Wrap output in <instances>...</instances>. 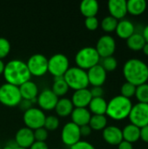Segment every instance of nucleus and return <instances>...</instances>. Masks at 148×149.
Here are the masks:
<instances>
[{
    "mask_svg": "<svg viewBox=\"0 0 148 149\" xmlns=\"http://www.w3.org/2000/svg\"><path fill=\"white\" fill-rule=\"evenodd\" d=\"M3 76L6 83L18 87L31 78L26 62L20 59H12L5 64Z\"/></svg>",
    "mask_w": 148,
    "mask_h": 149,
    "instance_id": "1",
    "label": "nucleus"
},
{
    "mask_svg": "<svg viewBox=\"0 0 148 149\" xmlns=\"http://www.w3.org/2000/svg\"><path fill=\"white\" fill-rule=\"evenodd\" d=\"M123 75L126 82L135 86L146 84L148 80V65L138 58L128 59L123 66Z\"/></svg>",
    "mask_w": 148,
    "mask_h": 149,
    "instance_id": "2",
    "label": "nucleus"
},
{
    "mask_svg": "<svg viewBox=\"0 0 148 149\" xmlns=\"http://www.w3.org/2000/svg\"><path fill=\"white\" fill-rule=\"evenodd\" d=\"M132 107L133 104L130 99L118 95L107 102L106 114L114 120H122L128 118Z\"/></svg>",
    "mask_w": 148,
    "mask_h": 149,
    "instance_id": "3",
    "label": "nucleus"
},
{
    "mask_svg": "<svg viewBox=\"0 0 148 149\" xmlns=\"http://www.w3.org/2000/svg\"><path fill=\"white\" fill-rule=\"evenodd\" d=\"M100 58H101L99 57L95 47L86 46V47L81 48L76 53L75 64L77 67H79L86 71L99 65Z\"/></svg>",
    "mask_w": 148,
    "mask_h": 149,
    "instance_id": "4",
    "label": "nucleus"
},
{
    "mask_svg": "<svg viewBox=\"0 0 148 149\" xmlns=\"http://www.w3.org/2000/svg\"><path fill=\"white\" fill-rule=\"evenodd\" d=\"M64 79L69 88L74 91L87 88L89 86L86 71L77 66L70 67L65 73Z\"/></svg>",
    "mask_w": 148,
    "mask_h": 149,
    "instance_id": "5",
    "label": "nucleus"
},
{
    "mask_svg": "<svg viewBox=\"0 0 148 149\" xmlns=\"http://www.w3.org/2000/svg\"><path fill=\"white\" fill-rule=\"evenodd\" d=\"M22 100L19 87L4 83L0 86V103L8 107H17Z\"/></svg>",
    "mask_w": 148,
    "mask_h": 149,
    "instance_id": "6",
    "label": "nucleus"
},
{
    "mask_svg": "<svg viewBox=\"0 0 148 149\" xmlns=\"http://www.w3.org/2000/svg\"><path fill=\"white\" fill-rule=\"evenodd\" d=\"M69 68V59L63 53H56L48 58V72H50L54 78L64 77Z\"/></svg>",
    "mask_w": 148,
    "mask_h": 149,
    "instance_id": "7",
    "label": "nucleus"
},
{
    "mask_svg": "<svg viewBox=\"0 0 148 149\" xmlns=\"http://www.w3.org/2000/svg\"><path fill=\"white\" fill-rule=\"evenodd\" d=\"M45 113L38 107H31L24 112L23 120L26 127L36 130L40 127H44L45 120Z\"/></svg>",
    "mask_w": 148,
    "mask_h": 149,
    "instance_id": "8",
    "label": "nucleus"
},
{
    "mask_svg": "<svg viewBox=\"0 0 148 149\" xmlns=\"http://www.w3.org/2000/svg\"><path fill=\"white\" fill-rule=\"evenodd\" d=\"M31 76L42 77L48 72V58L40 53L31 55L26 62Z\"/></svg>",
    "mask_w": 148,
    "mask_h": 149,
    "instance_id": "9",
    "label": "nucleus"
},
{
    "mask_svg": "<svg viewBox=\"0 0 148 149\" xmlns=\"http://www.w3.org/2000/svg\"><path fill=\"white\" fill-rule=\"evenodd\" d=\"M131 124L142 128L148 125V104L138 102L133 105L128 116Z\"/></svg>",
    "mask_w": 148,
    "mask_h": 149,
    "instance_id": "10",
    "label": "nucleus"
},
{
    "mask_svg": "<svg viewBox=\"0 0 148 149\" xmlns=\"http://www.w3.org/2000/svg\"><path fill=\"white\" fill-rule=\"evenodd\" d=\"M61 141L67 147H72L81 141V134L79 127L70 121L67 122L61 131Z\"/></svg>",
    "mask_w": 148,
    "mask_h": 149,
    "instance_id": "11",
    "label": "nucleus"
},
{
    "mask_svg": "<svg viewBox=\"0 0 148 149\" xmlns=\"http://www.w3.org/2000/svg\"><path fill=\"white\" fill-rule=\"evenodd\" d=\"M95 49L102 58L113 56L116 50L115 39L110 35H104L99 38Z\"/></svg>",
    "mask_w": 148,
    "mask_h": 149,
    "instance_id": "12",
    "label": "nucleus"
},
{
    "mask_svg": "<svg viewBox=\"0 0 148 149\" xmlns=\"http://www.w3.org/2000/svg\"><path fill=\"white\" fill-rule=\"evenodd\" d=\"M58 97H57L51 89H44L38 93L37 97V103L42 111H51L55 109L58 103Z\"/></svg>",
    "mask_w": 148,
    "mask_h": 149,
    "instance_id": "13",
    "label": "nucleus"
},
{
    "mask_svg": "<svg viewBox=\"0 0 148 149\" xmlns=\"http://www.w3.org/2000/svg\"><path fill=\"white\" fill-rule=\"evenodd\" d=\"M14 141L17 143V147L29 149L35 141L34 131L26 127H21L16 133Z\"/></svg>",
    "mask_w": 148,
    "mask_h": 149,
    "instance_id": "14",
    "label": "nucleus"
},
{
    "mask_svg": "<svg viewBox=\"0 0 148 149\" xmlns=\"http://www.w3.org/2000/svg\"><path fill=\"white\" fill-rule=\"evenodd\" d=\"M89 85L92 86H102L106 80V72L100 64L86 71Z\"/></svg>",
    "mask_w": 148,
    "mask_h": 149,
    "instance_id": "15",
    "label": "nucleus"
},
{
    "mask_svg": "<svg viewBox=\"0 0 148 149\" xmlns=\"http://www.w3.org/2000/svg\"><path fill=\"white\" fill-rule=\"evenodd\" d=\"M92 97L87 88L77 90L72 96V103L75 108H87Z\"/></svg>",
    "mask_w": 148,
    "mask_h": 149,
    "instance_id": "16",
    "label": "nucleus"
},
{
    "mask_svg": "<svg viewBox=\"0 0 148 149\" xmlns=\"http://www.w3.org/2000/svg\"><path fill=\"white\" fill-rule=\"evenodd\" d=\"M104 141L113 146H118L123 141L122 130L116 126H107L102 133Z\"/></svg>",
    "mask_w": 148,
    "mask_h": 149,
    "instance_id": "17",
    "label": "nucleus"
},
{
    "mask_svg": "<svg viewBox=\"0 0 148 149\" xmlns=\"http://www.w3.org/2000/svg\"><path fill=\"white\" fill-rule=\"evenodd\" d=\"M108 10L110 16L117 20L124 19L127 13L126 1V0H110L108 2Z\"/></svg>",
    "mask_w": 148,
    "mask_h": 149,
    "instance_id": "18",
    "label": "nucleus"
},
{
    "mask_svg": "<svg viewBox=\"0 0 148 149\" xmlns=\"http://www.w3.org/2000/svg\"><path fill=\"white\" fill-rule=\"evenodd\" d=\"M20 94L23 100L37 102V97L39 93L38 86L31 80H29L19 86Z\"/></svg>",
    "mask_w": 148,
    "mask_h": 149,
    "instance_id": "19",
    "label": "nucleus"
},
{
    "mask_svg": "<svg viewBox=\"0 0 148 149\" xmlns=\"http://www.w3.org/2000/svg\"><path fill=\"white\" fill-rule=\"evenodd\" d=\"M92 117V113L87 108H75L71 113L72 122L79 127L88 125Z\"/></svg>",
    "mask_w": 148,
    "mask_h": 149,
    "instance_id": "20",
    "label": "nucleus"
},
{
    "mask_svg": "<svg viewBox=\"0 0 148 149\" xmlns=\"http://www.w3.org/2000/svg\"><path fill=\"white\" fill-rule=\"evenodd\" d=\"M115 31L120 38L127 39L135 32V25L128 19H121L118 22Z\"/></svg>",
    "mask_w": 148,
    "mask_h": 149,
    "instance_id": "21",
    "label": "nucleus"
},
{
    "mask_svg": "<svg viewBox=\"0 0 148 149\" xmlns=\"http://www.w3.org/2000/svg\"><path fill=\"white\" fill-rule=\"evenodd\" d=\"M99 4L96 0H84L80 3L79 10L81 14L86 17H96L99 12Z\"/></svg>",
    "mask_w": 148,
    "mask_h": 149,
    "instance_id": "22",
    "label": "nucleus"
},
{
    "mask_svg": "<svg viewBox=\"0 0 148 149\" xmlns=\"http://www.w3.org/2000/svg\"><path fill=\"white\" fill-rule=\"evenodd\" d=\"M88 107H89L88 110L93 115H106L107 102L103 97L92 98Z\"/></svg>",
    "mask_w": 148,
    "mask_h": 149,
    "instance_id": "23",
    "label": "nucleus"
},
{
    "mask_svg": "<svg viewBox=\"0 0 148 149\" xmlns=\"http://www.w3.org/2000/svg\"><path fill=\"white\" fill-rule=\"evenodd\" d=\"M74 109V107L72 103L71 99L68 98H61L58 99V103L55 107V111L57 114L60 117H67L71 115Z\"/></svg>",
    "mask_w": 148,
    "mask_h": 149,
    "instance_id": "24",
    "label": "nucleus"
},
{
    "mask_svg": "<svg viewBox=\"0 0 148 149\" xmlns=\"http://www.w3.org/2000/svg\"><path fill=\"white\" fill-rule=\"evenodd\" d=\"M122 135L124 141L133 144L140 139V128L133 124H128L123 128Z\"/></svg>",
    "mask_w": 148,
    "mask_h": 149,
    "instance_id": "25",
    "label": "nucleus"
},
{
    "mask_svg": "<svg viewBox=\"0 0 148 149\" xmlns=\"http://www.w3.org/2000/svg\"><path fill=\"white\" fill-rule=\"evenodd\" d=\"M127 12L133 16H140L145 12L147 3L145 0H129L126 1Z\"/></svg>",
    "mask_w": 148,
    "mask_h": 149,
    "instance_id": "26",
    "label": "nucleus"
},
{
    "mask_svg": "<svg viewBox=\"0 0 148 149\" xmlns=\"http://www.w3.org/2000/svg\"><path fill=\"white\" fill-rule=\"evenodd\" d=\"M145 44H146V41L142 34L137 33V32H134L129 38L126 39V45L128 48L134 52L142 51Z\"/></svg>",
    "mask_w": 148,
    "mask_h": 149,
    "instance_id": "27",
    "label": "nucleus"
},
{
    "mask_svg": "<svg viewBox=\"0 0 148 149\" xmlns=\"http://www.w3.org/2000/svg\"><path fill=\"white\" fill-rule=\"evenodd\" d=\"M69 86L64 79V77H55L51 91L57 97H64L69 91Z\"/></svg>",
    "mask_w": 148,
    "mask_h": 149,
    "instance_id": "28",
    "label": "nucleus"
},
{
    "mask_svg": "<svg viewBox=\"0 0 148 149\" xmlns=\"http://www.w3.org/2000/svg\"><path fill=\"white\" fill-rule=\"evenodd\" d=\"M88 125L92 130H104L107 127V118L106 115H92Z\"/></svg>",
    "mask_w": 148,
    "mask_h": 149,
    "instance_id": "29",
    "label": "nucleus"
},
{
    "mask_svg": "<svg viewBox=\"0 0 148 149\" xmlns=\"http://www.w3.org/2000/svg\"><path fill=\"white\" fill-rule=\"evenodd\" d=\"M119 20L113 17L112 16H107L104 17L101 21V28L106 32H113L116 30Z\"/></svg>",
    "mask_w": 148,
    "mask_h": 149,
    "instance_id": "30",
    "label": "nucleus"
},
{
    "mask_svg": "<svg viewBox=\"0 0 148 149\" xmlns=\"http://www.w3.org/2000/svg\"><path fill=\"white\" fill-rule=\"evenodd\" d=\"M135 96L140 103L148 104V84H143L136 88Z\"/></svg>",
    "mask_w": 148,
    "mask_h": 149,
    "instance_id": "31",
    "label": "nucleus"
},
{
    "mask_svg": "<svg viewBox=\"0 0 148 149\" xmlns=\"http://www.w3.org/2000/svg\"><path fill=\"white\" fill-rule=\"evenodd\" d=\"M100 65L105 69V71L106 72H113L118 66V61L113 56H110V57L102 58V62H101Z\"/></svg>",
    "mask_w": 148,
    "mask_h": 149,
    "instance_id": "32",
    "label": "nucleus"
},
{
    "mask_svg": "<svg viewBox=\"0 0 148 149\" xmlns=\"http://www.w3.org/2000/svg\"><path fill=\"white\" fill-rule=\"evenodd\" d=\"M136 88H137V86H135L134 85L126 81L121 86V88H120V93L121 94L120 95L125 97V98L130 99V98H132L133 96L135 95Z\"/></svg>",
    "mask_w": 148,
    "mask_h": 149,
    "instance_id": "33",
    "label": "nucleus"
},
{
    "mask_svg": "<svg viewBox=\"0 0 148 149\" xmlns=\"http://www.w3.org/2000/svg\"><path fill=\"white\" fill-rule=\"evenodd\" d=\"M59 120L55 115H49L45 117L44 127L47 131H54L59 127Z\"/></svg>",
    "mask_w": 148,
    "mask_h": 149,
    "instance_id": "34",
    "label": "nucleus"
},
{
    "mask_svg": "<svg viewBox=\"0 0 148 149\" xmlns=\"http://www.w3.org/2000/svg\"><path fill=\"white\" fill-rule=\"evenodd\" d=\"M10 52V43L5 38H0V59L8 56Z\"/></svg>",
    "mask_w": 148,
    "mask_h": 149,
    "instance_id": "35",
    "label": "nucleus"
},
{
    "mask_svg": "<svg viewBox=\"0 0 148 149\" xmlns=\"http://www.w3.org/2000/svg\"><path fill=\"white\" fill-rule=\"evenodd\" d=\"M34 138L35 141L45 142L48 138V131L44 127H40L34 130Z\"/></svg>",
    "mask_w": 148,
    "mask_h": 149,
    "instance_id": "36",
    "label": "nucleus"
},
{
    "mask_svg": "<svg viewBox=\"0 0 148 149\" xmlns=\"http://www.w3.org/2000/svg\"><path fill=\"white\" fill-rule=\"evenodd\" d=\"M85 25L89 31H95L98 29L99 23V19L97 17H86L85 20Z\"/></svg>",
    "mask_w": 148,
    "mask_h": 149,
    "instance_id": "37",
    "label": "nucleus"
},
{
    "mask_svg": "<svg viewBox=\"0 0 148 149\" xmlns=\"http://www.w3.org/2000/svg\"><path fill=\"white\" fill-rule=\"evenodd\" d=\"M70 149H96L95 147L91 144L88 141H80L78 143H76L75 145H73L72 147H71Z\"/></svg>",
    "mask_w": 148,
    "mask_h": 149,
    "instance_id": "38",
    "label": "nucleus"
},
{
    "mask_svg": "<svg viewBox=\"0 0 148 149\" xmlns=\"http://www.w3.org/2000/svg\"><path fill=\"white\" fill-rule=\"evenodd\" d=\"M92 98H101L104 94V90L102 86H92L90 90Z\"/></svg>",
    "mask_w": 148,
    "mask_h": 149,
    "instance_id": "39",
    "label": "nucleus"
},
{
    "mask_svg": "<svg viewBox=\"0 0 148 149\" xmlns=\"http://www.w3.org/2000/svg\"><path fill=\"white\" fill-rule=\"evenodd\" d=\"M33 101H31V100H21V102L19 103L18 107H20V109H22L24 112H25L26 110L30 109L32 107V105H33Z\"/></svg>",
    "mask_w": 148,
    "mask_h": 149,
    "instance_id": "40",
    "label": "nucleus"
},
{
    "mask_svg": "<svg viewBox=\"0 0 148 149\" xmlns=\"http://www.w3.org/2000/svg\"><path fill=\"white\" fill-rule=\"evenodd\" d=\"M79 129H80V134H81V137H86V136H89L92 133V128L90 127L89 125H85V126H82V127H79Z\"/></svg>",
    "mask_w": 148,
    "mask_h": 149,
    "instance_id": "41",
    "label": "nucleus"
},
{
    "mask_svg": "<svg viewBox=\"0 0 148 149\" xmlns=\"http://www.w3.org/2000/svg\"><path fill=\"white\" fill-rule=\"evenodd\" d=\"M29 149H49V147L45 142L34 141V143L30 147Z\"/></svg>",
    "mask_w": 148,
    "mask_h": 149,
    "instance_id": "42",
    "label": "nucleus"
},
{
    "mask_svg": "<svg viewBox=\"0 0 148 149\" xmlns=\"http://www.w3.org/2000/svg\"><path fill=\"white\" fill-rule=\"evenodd\" d=\"M140 139L148 143V125L140 128Z\"/></svg>",
    "mask_w": 148,
    "mask_h": 149,
    "instance_id": "43",
    "label": "nucleus"
},
{
    "mask_svg": "<svg viewBox=\"0 0 148 149\" xmlns=\"http://www.w3.org/2000/svg\"><path fill=\"white\" fill-rule=\"evenodd\" d=\"M118 149H133V144L128 142V141H122L119 145H118Z\"/></svg>",
    "mask_w": 148,
    "mask_h": 149,
    "instance_id": "44",
    "label": "nucleus"
},
{
    "mask_svg": "<svg viewBox=\"0 0 148 149\" xmlns=\"http://www.w3.org/2000/svg\"><path fill=\"white\" fill-rule=\"evenodd\" d=\"M17 148V145L15 142V141H10L5 144V146L2 149H15Z\"/></svg>",
    "mask_w": 148,
    "mask_h": 149,
    "instance_id": "45",
    "label": "nucleus"
},
{
    "mask_svg": "<svg viewBox=\"0 0 148 149\" xmlns=\"http://www.w3.org/2000/svg\"><path fill=\"white\" fill-rule=\"evenodd\" d=\"M142 36L144 37V39H145L146 43H148V24L144 27L143 31H142Z\"/></svg>",
    "mask_w": 148,
    "mask_h": 149,
    "instance_id": "46",
    "label": "nucleus"
},
{
    "mask_svg": "<svg viewBox=\"0 0 148 149\" xmlns=\"http://www.w3.org/2000/svg\"><path fill=\"white\" fill-rule=\"evenodd\" d=\"M4 66H5V64L3 63V59H0V75H3V71H4Z\"/></svg>",
    "mask_w": 148,
    "mask_h": 149,
    "instance_id": "47",
    "label": "nucleus"
},
{
    "mask_svg": "<svg viewBox=\"0 0 148 149\" xmlns=\"http://www.w3.org/2000/svg\"><path fill=\"white\" fill-rule=\"evenodd\" d=\"M142 51H143L144 54H146L147 56H148V43H146V44H145V45H144Z\"/></svg>",
    "mask_w": 148,
    "mask_h": 149,
    "instance_id": "48",
    "label": "nucleus"
},
{
    "mask_svg": "<svg viewBox=\"0 0 148 149\" xmlns=\"http://www.w3.org/2000/svg\"><path fill=\"white\" fill-rule=\"evenodd\" d=\"M15 149H27V148H19V147H17V148H15Z\"/></svg>",
    "mask_w": 148,
    "mask_h": 149,
    "instance_id": "49",
    "label": "nucleus"
},
{
    "mask_svg": "<svg viewBox=\"0 0 148 149\" xmlns=\"http://www.w3.org/2000/svg\"><path fill=\"white\" fill-rule=\"evenodd\" d=\"M0 149H1V147H0Z\"/></svg>",
    "mask_w": 148,
    "mask_h": 149,
    "instance_id": "50",
    "label": "nucleus"
},
{
    "mask_svg": "<svg viewBox=\"0 0 148 149\" xmlns=\"http://www.w3.org/2000/svg\"><path fill=\"white\" fill-rule=\"evenodd\" d=\"M55 149H58V148H55Z\"/></svg>",
    "mask_w": 148,
    "mask_h": 149,
    "instance_id": "51",
    "label": "nucleus"
},
{
    "mask_svg": "<svg viewBox=\"0 0 148 149\" xmlns=\"http://www.w3.org/2000/svg\"><path fill=\"white\" fill-rule=\"evenodd\" d=\"M0 86H1V85H0Z\"/></svg>",
    "mask_w": 148,
    "mask_h": 149,
    "instance_id": "52",
    "label": "nucleus"
}]
</instances>
